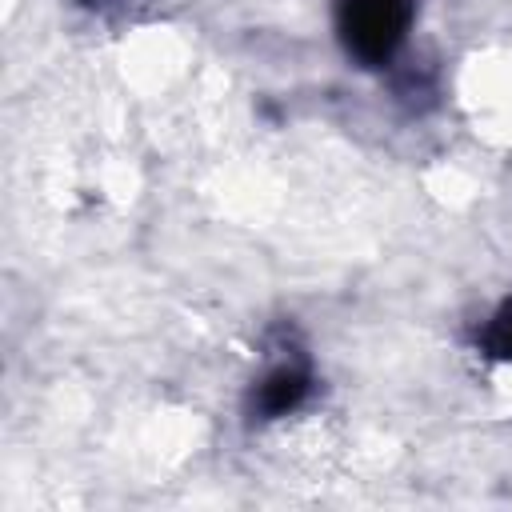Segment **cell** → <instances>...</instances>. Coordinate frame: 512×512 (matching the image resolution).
<instances>
[{
    "mask_svg": "<svg viewBox=\"0 0 512 512\" xmlns=\"http://www.w3.org/2000/svg\"><path fill=\"white\" fill-rule=\"evenodd\" d=\"M484 348L492 356H500V360H512V304H504L492 316V324L484 328Z\"/></svg>",
    "mask_w": 512,
    "mask_h": 512,
    "instance_id": "obj_3",
    "label": "cell"
},
{
    "mask_svg": "<svg viewBox=\"0 0 512 512\" xmlns=\"http://www.w3.org/2000/svg\"><path fill=\"white\" fill-rule=\"evenodd\" d=\"M312 392V372L304 364H276L264 372V380L252 388V412L260 420H276V416H288L296 412Z\"/></svg>",
    "mask_w": 512,
    "mask_h": 512,
    "instance_id": "obj_2",
    "label": "cell"
},
{
    "mask_svg": "<svg viewBox=\"0 0 512 512\" xmlns=\"http://www.w3.org/2000/svg\"><path fill=\"white\" fill-rule=\"evenodd\" d=\"M84 4H96V0H84Z\"/></svg>",
    "mask_w": 512,
    "mask_h": 512,
    "instance_id": "obj_4",
    "label": "cell"
},
{
    "mask_svg": "<svg viewBox=\"0 0 512 512\" xmlns=\"http://www.w3.org/2000/svg\"><path fill=\"white\" fill-rule=\"evenodd\" d=\"M416 16V0H336V32L364 68L388 64Z\"/></svg>",
    "mask_w": 512,
    "mask_h": 512,
    "instance_id": "obj_1",
    "label": "cell"
}]
</instances>
